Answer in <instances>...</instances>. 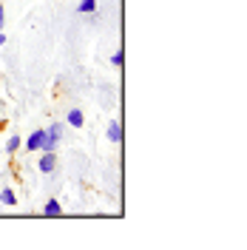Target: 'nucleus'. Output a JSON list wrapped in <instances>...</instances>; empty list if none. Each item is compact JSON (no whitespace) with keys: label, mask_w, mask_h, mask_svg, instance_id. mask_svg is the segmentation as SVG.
Segmentation results:
<instances>
[{"label":"nucleus","mask_w":247,"mask_h":250,"mask_svg":"<svg viewBox=\"0 0 247 250\" xmlns=\"http://www.w3.org/2000/svg\"><path fill=\"white\" fill-rule=\"evenodd\" d=\"M37 168H40L43 173H51L54 168H57V154H54V151H48V154H43V159L37 162Z\"/></svg>","instance_id":"obj_1"},{"label":"nucleus","mask_w":247,"mask_h":250,"mask_svg":"<svg viewBox=\"0 0 247 250\" xmlns=\"http://www.w3.org/2000/svg\"><path fill=\"white\" fill-rule=\"evenodd\" d=\"M43 137H46V128L34 131L29 140H26V148H29V151H40V142H43Z\"/></svg>","instance_id":"obj_2"},{"label":"nucleus","mask_w":247,"mask_h":250,"mask_svg":"<svg viewBox=\"0 0 247 250\" xmlns=\"http://www.w3.org/2000/svg\"><path fill=\"white\" fill-rule=\"evenodd\" d=\"M65 123L71 125V128H82L85 117H82V111H80V108H71V111H68V117H65Z\"/></svg>","instance_id":"obj_3"},{"label":"nucleus","mask_w":247,"mask_h":250,"mask_svg":"<svg viewBox=\"0 0 247 250\" xmlns=\"http://www.w3.org/2000/svg\"><path fill=\"white\" fill-rule=\"evenodd\" d=\"M62 131H65V123H54V125H48V128H46V137H48V140H54V142H60L62 140Z\"/></svg>","instance_id":"obj_4"},{"label":"nucleus","mask_w":247,"mask_h":250,"mask_svg":"<svg viewBox=\"0 0 247 250\" xmlns=\"http://www.w3.org/2000/svg\"><path fill=\"white\" fill-rule=\"evenodd\" d=\"M62 213V205L57 202V199H48L46 205H43V216H60Z\"/></svg>","instance_id":"obj_5"},{"label":"nucleus","mask_w":247,"mask_h":250,"mask_svg":"<svg viewBox=\"0 0 247 250\" xmlns=\"http://www.w3.org/2000/svg\"><path fill=\"white\" fill-rule=\"evenodd\" d=\"M108 140L111 142H120V140H123V128H120V123H117V120H111V123H108Z\"/></svg>","instance_id":"obj_6"},{"label":"nucleus","mask_w":247,"mask_h":250,"mask_svg":"<svg viewBox=\"0 0 247 250\" xmlns=\"http://www.w3.org/2000/svg\"><path fill=\"white\" fill-rule=\"evenodd\" d=\"M0 202H3V205H9V208H15V205H17L15 190H12V188H3V190H0Z\"/></svg>","instance_id":"obj_7"},{"label":"nucleus","mask_w":247,"mask_h":250,"mask_svg":"<svg viewBox=\"0 0 247 250\" xmlns=\"http://www.w3.org/2000/svg\"><path fill=\"white\" fill-rule=\"evenodd\" d=\"M77 12L80 15H94V12H97V0H82L77 6Z\"/></svg>","instance_id":"obj_8"},{"label":"nucleus","mask_w":247,"mask_h":250,"mask_svg":"<svg viewBox=\"0 0 247 250\" xmlns=\"http://www.w3.org/2000/svg\"><path fill=\"white\" fill-rule=\"evenodd\" d=\"M20 145H23V140H20V137H9V140H6V151H9V154H15Z\"/></svg>","instance_id":"obj_9"},{"label":"nucleus","mask_w":247,"mask_h":250,"mask_svg":"<svg viewBox=\"0 0 247 250\" xmlns=\"http://www.w3.org/2000/svg\"><path fill=\"white\" fill-rule=\"evenodd\" d=\"M111 62H114V65L120 68V65H123V51H114V57H111Z\"/></svg>","instance_id":"obj_10"},{"label":"nucleus","mask_w":247,"mask_h":250,"mask_svg":"<svg viewBox=\"0 0 247 250\" xmlns=\"http://www.w3.org/2000/svg\"><path fill=\"white\" fill-rule=\"evenodd\" d=\"M3 26H6V12H3V6H0V31H3Z\"/></svg>","instance_id":"obj_11"},{"label":"nucleus","mask_w":247,"mask_h":250,"mask_svg":"<svg viewBox=\"0 0 247 250\" xmlns=\"http://www.w3.org/2000/svg\"><path fill=\"white\" fill-rule=\"evenodd\" d=\"M3 43H6V34H3V31H0V46H3Z\"/></svg>","instance_id":"obj_12"}]
</instances>
